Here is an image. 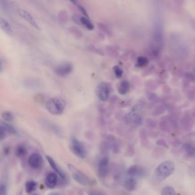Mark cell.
I'll use <instances>...</instances> for the list:
<instances>
[{
	"instance_id": "obj_1",
	"label": "cell",
	"mask_w": 195,
	"mask_h": 195,
	"mask_svg": "<svg viewBox=\"0 0 195 195\" xmlns=\"http://www.w3.org/2000/svg\"><path fill=\"white\" fill-rule=\"evenodd\" d=\"M175 171V163L170 160L165 161L160 164L155 169L152 175V182L155 184H160L168 177L174 174Z\"/></svg>"
},
{
	"instance_id": "obj_2",
	"label": "cell",
	"mask_w": 195,
	"mask_h": 195,
	"mask_svg": "<svg viewBox=\"0 0 195 195\" xmlns=\"http://www.w3.org/2000/svg\"><path fill=\"white\" fill-rule=\"evenodd\" d=\"M67 166L71 172L72 178L77 183L84 186H92L96 184L97 182L95 179L85 174L73 165L68 164Z\"/></svg>"
},
{
	"instance_id": "obj_3",
	"label": "cell",
	"mask_w": 195,
	"mask_h": 195,
	"mask_svg": "<svg viewBox=\"0 0 195 195\" xmlns=\"http://www.w3.org/2000/svg\"><path fill=\"white\" fill-rule=\"evenodd\" d=\"M65 102L61 98L54 97L49 99L46 102V108L49 113L59 115L62 114L65 109Z\"/></svg>"
},
{
	"instance_id": "obj_4",
	"label": "cell",
	"mask_w": 195,
	"mask_h": 195,
	"mask_svg": "<svg viewBox=\"0 0 195 195\" xmlns=\"http://www.w3.org/2000/svg\"><path fill=\"white\" fill-rule=\"evenodd\" d=\"M38 122L44 128L53 133L56 136L60 138L63 137V131L60 126H59L58 124L49 120L42 118L38 119Z\"/></svg>"
},
{
	"instance_id": "obj_5",
	"label": "cell",
	"mask_w": 195,
	"mask_h": 195,
	"mask_svg": "<svg viewBox=\"0 0 195 195\" xmlns=\"http://www.w3.org/2000/svg\"><path fill=\"white\" fill-rule=\"evenodd\" d=\"M123 182L124 186L128 191H135L140 183V182L141 179L128 175L126 173L122 176L120 179Z\"/></svg>"
},
{
	"instance_id": "obj_6",
	"label": "cell",
	"mask_w": 195,
	"mask_h": 195,
	"mask_svg": "<svg viewBox=\"0 0 195 195\" xmlns=\"http://www.w3.org/2000/svg\"><path fill=\"white\" fill-rule=\"evenodd\" d=\"M71 148L73 153L77 156L84 159L87 155L86 150L84 144L77 138H72L71 139Z\"/></svg>"
},
{
	"instance_id": "obj_7",
	"label": "cell",
	"mask_w": 195,
	"mask_h": 195,
	"mask_svg": "<svg viewBox=\"0 0 195 195\" xmlns=\"http://www.w3.org/2000/svg\"><path fill=\"white\" fill-rule=\"evenodd\" d=\"M96 94L101 101L106 102L108 99L110 94V89L108 84L106 82L99 83L96 88Z\"/></svg>"
},
{
	"instance_id": "obj_8",
	"label": "cell",
	"mask_w": 195,
	"mask_h": 195,
	"mask_svg": "<svg viewBox=\"0 0 195 195\" xmlns=\"http://www.w3.org/2000/svg\"><path fill=\"white\" fill-rule=\"evenodd\" d=\"M126 173L128 175L142 179L147 176L148 171L141 165H134L128 168Z\"/></svg>"
},
{
	"instance_id": "obj_9",
	"label": "cell",
	"mask_w": 195,
	"mask_h": 195,
	"mask_svg": "<svg viewBox=\"0 0 195 195\" xmlns=\"http://www.w3.org/2000/svg\"><path fill=\"white\" fill-rule=\"evenodd\" d=\"M28 163L31 168L34 170H39L43 167L44 159L40 154L36 152L31 154L28 158Z\"/></svg>"
},
{
	"instance_id": "obj_10",
	"label": "cell",
	"mask_w": 195,
	"mask_h": 195,
	"mask_svg": "<svg viewBox=\"0 0 195 195\" xmlns=\"http://www.w3.org/2000/svg\"><path fill=\"white\" fill-rule=\"evenodd\" d=\"M99 176L102 178L105 179L107 177L109 171V159L107 156L102 157L99 162L97 167Z\"/></svg>"
},
{
	"instance_id": "obj_11",
	"label": "cell",
	"mask_w": 195,
	"mask_h": 195,
	"mask_svg": "<svg viewBox=\"0 0 195 195\" xmlns=\"http://www.w3.org/2000/svg\"><path fill=\"white\" fill-rule=\"evenodd\" d=\"M73 65L70 62H65L56 66L54 68L55 73L60 77H66L73 71Z\"/></svg>"
},
{
	"instance_id": "obj_12",
	"label": "cell",
	"mask_w": 195,
	"mask_h": 195,
	"mask_svg": "<svg viewBox=\"0 0 195 195\" xmlns=\"http://www.w3.org/2000/svg\"><path fill=\"white\" fill-rule=\"evenodd\" d=\"M46 159L49 165L53 169V170L60 177L63 183H66L67 181H68L67 176L65 174V172L62 170L61 168L59 167V165L57 164V163L54 160V159L49 156H46Z\"/></svg>"
},
{
	"instance_id": "obj_13",
	"label": "cell",
	"mask_w": 195,
	"mask_h": 195,
	"mask_svg": "<svg viewBox=\"0 0 195 195\" xmlns=\"http://www.w3.org/2000/svg\"><path fill=\"white\" fill-rule=\"evenodd\" d=\"M18 12L21 17H22L26 21L29 23H30L31 26H33L36 29L40 30V27L39 25L29 13L23 9H19Z\"/></svg>"
},
{
	"instance_id": "obj_14",
	"label": "cell",
	"mask_w": 195,
	"mask_h": 195,
	"mask_svg": "<svg viewBox=\"0 0 195 195\" xmlns=\"http://www.w3.org/2000/svg\"><path fill=\"white\" fill-rule=\"evenodd\" d=\"M58 176L54 172L48 174L45 180V183L47 187L49 188H54L58 184Z\"/></svg>"
},
{
	"instance_id": "obj_15",
	"label": "cell",
	"mask_w": 195,
	"mask_h": 195,
	"mask_svg": "<svg viewBox=\"0 0 195 195\" xmlns=\"http://www.w3.org/2000/svg\"><path fill=\"white\" fill-rule=\"evenodd\" d=\"M0 26L2 30L8 35L10 36L13 35V30L10 23L2 17L0 18Z\"/></svg>"
},
{
	"instance_id": "obj_16",
	"label": "cell",
	"mask_w": 195,
	"mask_h": 195,
	"mask_svg": "<svg viewBox=\"0 0 195 195\" xmlns=\"http://www.w3.org/2000/svg\"><path fill=\"white\" fill-rule=\"evenodd\" d=\"M37 188V183L34 180H28L25 185V191L27 194H31L36 190Z\"/></svg>"
},
{
	"instance_id": "obj_17",
	"label": "cell",
	"mask_w": 195,
	"mask_h": 195,
	"mask_svg": "<svg viewBox=\"0 0 195 195\" xmlns=\"http://www.w3.org/2000/svg\"><path fill=\"white\" fill-rule=\"evenodd\" d=\"M1 127L4 128L7 132L8 133H11L14 135H18V132L17 130L12 126L8 123H5L3 122H1Z\"/></svg>"
},
{
	"instance_id": "obj_18",
	"label": "cell",
	"mask_w": 195,
	"mask_h": 195,
	"mask_svg": "<svg viewBox=\"0 0 195 195\" xmlns=\"http://www.w3.org/2000/svg\"><path fill=\"white\" fill-rule=\"evenodd\" d=\"M27 153L26 147L22 144L19 145L16 149V155L20 158L24 157Z\"/></svg>"
},
{
	"instance_id": "obj_19",
	"label": "cell",
	"mask_w": 195,
	"mask_h": 195,
	"mask_svg": "<svg viewBox=\"0 0 195 195\" xmlns=\"http://www.w3.org/2000/svg\"><path fill=\"white\" fill-rule=\"evenodd\" d=\"M129 88V83L128 81H124L121 82L118 88V92L121 95L126 94Z\"/></svg>"
},
{
	"instance_id": "obj_20",
	"label": "cell",
	"mask_w": 195,
	"mask_h": 195,
	"mask_svg": "<svg viewBox=\"0 0 195 195\" xmlns=\"http://www.w3.org/2000/svg\"><path fill=\"white\" fill-rule=\"evenodd\" d=\"M81 23L82 25L89 30H93L94 28V25L89 19L85 17H81Z\"/></svg>"
},
{
	"instance_id": "obj_21",
	"label": "cell",
	"mask_w": 195,
	"mask_h": 195,
	"mask_svg": "<svg viewBox=\"0 0 195 195\" xmlns=\"http://www.w3.org/2000/svg\"><path fill=\"white\" fill-rule=\"evenodd\" d=\"M161 195H176V194L173 187L166 186L162 189Z\"/></svg>"
},
{
	"instance_id": "obj_22",
	"label": "cell",
	"mask_w": 195,
	"mask_h": 195,
	"mask_svg": "<svg viewBox=\"0 0 195 195\" xmlns=\"http://www.w3.org/2000/svg\"><path fill=\"white\" fill-rule=\"evenodd\" d=\"M0 195H8V187L5 180H2L0 185Z\"/></svg>"
},
{
	"instance_id": "obj_23",
	"label": "cell",
	"mask_w": 195,
	"mask_h": 195,
	"mask_svg": "<svg viewBox=\"0 0 195 195\" xmlns=\"http://www.w3.org/2000/svg\"><path fill=\"white\" fill-rule=\"evenodd\" d=\"M98 28L100 30L102 31L103 32H104L106 35H111V31L110 30L109 27L104 24V23H100L98 24Z\"/></svg>"
},
{
	"instance_id": "obj_24",
	"label": "cell",
	"mask_w": 195,
	"mask_h": 195,
	"mask_svg": "<svg viewBox=\"0 0 195 195\" xmlns=\"http://www.w3.org/2000/svg\"><path fill=\"white\" fill-rule=\"evenodd\" d=\"M148 60L144 57H140L137 59V65L140 67H143L146 65L148 63Z\"/></svg>"
},
{
	"instance_id": "obj_25",
	"label": "cell",
	"mask_w": 195,
	"mask_h": 195,
	"mask_svg": "<svg viewBox=\"0 0 195 195\" xmlns=\"http://www.w3.org/2000/svg\"><path fill=\"white\" fill-rule=\"evenodd\" d=\"M2 118L8 122H11L13 120V116L9 112H4L2 113Z\"/></svg>"
},
{
	"instance_id": "obj_26",
	"label": "cell",
	"mask_w": 195,
	"mask_h": 195,
	"mask_svg": "<svg viewBox=\"0 0 195 195\" xmlns=\"http://www.w3.org/2000/svg\"><path fill=\"white\" fill-rule=\"evenodd\" d=\"M113 71L115 74L116 77L117 78H120L122 77L123 72L118 66H115L114 67H113Z\"/></svg>"
},
{
	"instance_id": "obj_27",
	"label": "cell",
	"mask_w": 195,
	"mask_h": 195,
	"mask_svg": "<svg viewBox=\"0 0 195 195\" xmlns=\"http://www.w3.org/2000/svg\"><path fill=\"white\" fill-rule=\"evenodd\" d=\"M70 31L73 34H74L75 36L77 37H81L82 36V33L79 30V29H77L76 28H73L72 27L70 29Z\"/></svg>"
},
{
	"instance_id": "obj_28",
	"label": "cell",
	"mask_w": 195,
	"mask_h": 195,
	"mask_svg": "<svg viewBox=\"0 0 195 195\" xmlns=\"http://www.w3.org/2000/svg\"><path fill=\"white\" fill-rule=\"evenodd\" d=\"M8 132L2 127L0 126V139L1 140H4L7 137Z\"/></svg>"
},
{
	"instance_id": "obj_29",
	"label": "cell",
	"mask_w": 195,
	"mask_h": 195,
	"mask_svg": "<svg viewBox=\"0 0 195 195\" xmlns=\"http://www.w3.org/2000/svg\"><path fill=\"white\" fill-rule=\"evenodd\" d=\"M88 195H108L105 192L99 190H93L90 191Z\"/></svg>"
},
{
	"instance_id": "obj_30",
	"label": "cell",
	"mask_w": 195,
	"mask_h": 195,
	"mask_svg": "<svg viewBox=\"0 0 195 195\" xmlns=\"http://www.w3.org/2000/svg\"><path fill=\"white\" fill-rule=\"evenodd\" d=\"M77 8H78V9L80 10V11L82 13V14H83L85 17H86V18H88L89 19V15H88L87 11H86L85 9L83 6H81V5H77Z\"/></svg>"
},
{
	"instance_id": "obj_31",
	"label": "cell",
	"mask_w": 195,
	"mask_h": 195,
	"mask_svg": "<svg viewBox=\"0 0 195 195\" xmlns=\"http://www.w3.org/2000/svg\"><path fill=\"white\" fill-rule=\"evenodd\" d=\"M106 51H107V53H108L109 55L115 56L116 51H115L114 49H113V47H112V46H108V47H107V48H106Z\"/></svg>"
},
{
	"instance_id": "obj_32",
	"label": "cell",
	"mask_w": 195,
	"mask_h": 195,
	"mask_svg": "<svg viewBox=\"0 0 195 195\" xmlns=\"http://www.w3.org/2000/svg\"><path fill=\"white\" fill-rule=\"evenodd\" d=\"M90 49H91L93 51H94V52H95L99 54V55H104L103 50H102L101 49H97V48H95V47H94V46H91Z\"/></svg>"
},
{
	"instance_id": "obj_33",
	"label": "cell",
	"mask_w": 195,
	"mask_h": 195,
	"mask_svg": "<svg viewBox=\"0 0 195 195\" xmlns=\"http://www.w3.org/2000/svg\"><path fill=\"white\" fill-rule=\"evenodd\" d=\"M79 16L77 15H74L72 16V20L74 21V22L77 25H81V17H80L79 18Z\"/></svg>"
},
{
	"instance_id": "obj_34",
	"label": "cell",
	"mask_w": 195,
	"mask_h": 195,
	"mask_svg": "<svg viewBox=\"0 0 195 195\" xmlns=\"http://www.w3.org/2000/svg\"><path fill=\"white\" fill-rule=\"evenodd\" d=\"M48 195H64L63 194H62L61 193H59V192H51L50 194H49Z\"/></svg>"
},
{
	"instance_id": "obj_35",
	"label": "cell",
	"mask_w": 195,
	"mask_h": 195,
	"mask_svg": "<svg viewBox=\"0 0 195 195\" xmlns=\"http://www.w3.org/2000/svg\"><path fill=\"white\" fill-rule=\"evenodd\" d=\"M69 1L73 5H77V0H69Z\"/></svg>"
},
{
	"instance_id": "obj_36",
	"label": "cell",
	"mask_w": 195,
	"mask_h": 195,
	"mask_svg": "<svg viewBox=\"0 0 195 195\" xmlns=\"http://www.w3.org/2000/svg\"><path fill=\"white\" fill-rule=\"evenodd\" d=\"M36 195V194H34V195Z\"/></svg>"
}]
</instances>
